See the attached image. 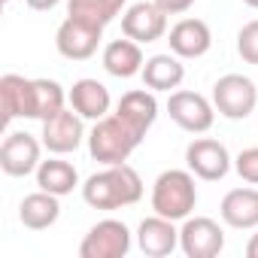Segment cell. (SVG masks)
<instances>
[{
    "mask_svg": "<svg viewBox=\"0 0 258 258\" xmlns=\"http://www.w3.org/2000/svg\"><path fill=\"white\" fill-rule=\"evenodd\" d=\"M143 198V179L131 164H106L82 185V201L91 210H121Z\"/></svg>",
    "mask_w": 258,
    "mask_h": 258,
    "instance_id": "cell-1",
    "label": "cell"
},
{
    "mask_svg": "<svg viewBox=\"0 0 258 258\" xmlns=\"http://www.w3.org/2000/svg\"><path fill=\"white\" fill-rule=\"evenodd\" d=\"M140 143H143V134H137L134 127L124 118H118L115 112L103 115L100 121H94L91 134H88V152L103 167L106 164H124Z\"/></svg>",
    "mask_w": 258,
    "mask_h": 258,
    "instance_id": "cell-2",
    "label": "cell"
},
{
    "mask_svg": "<svg viewBox=\"0 0 258 258\" xmlns=\"http://www.w3.org/2000/svg\"><path fill=\"white\" fill-rule=\"evenodd\" d=\"M198 204V185L191 170H164L152 185V210L164 219L185 222Z\"/></svg>",
    "mask_w": 258,
    "mask_h": 258,
    "instance_id": "cell-3",
    "label": "cell"
},
{
    "mask_svg": "<svg viewBox=\"0 0 258 258\" xmlns=\"http://www.w3.org/2000/svg\"><path fill=\"white\" fill-rule=\"evenodd\" d=\"M213 106L219 109V115H225L231 121L249 118L258 106V88L243 73H225L213 85Z\"/></svg>",
    "mask_w": 258,
    "mask_h": 258,
    "instance_id": "cell-4",
    "label": "cell"
},
{
    "mask_svg": "<svg viewBox=\"0 0 258 258\" xmlns=\"http://www.w3.org/2000/svg\"><path fill=\"white\" fill-rule=\"evenodd\" d=\"M131 252V231L118 219L97 222L79 243V258H124Z\"/></svg>",
    "mask_w": 258,
    "mask_h": 258,
    "instance_id": "cell-5",
    "label": "cell"
},
{
    "mask_svg": "<svg viewBox=\"0 0 258 258\" xmlns=\"http://www.w3.org/2000/svg\"><path fill=\"white\" fill-rule=\"evenodd\" d=\"M185 164H188V170H191L198 179H204V182H219V179H225L228 170L234 167V161H231L225 143H219V140H213V137H198V140H191L188 149H185Z\"/></svg>",
    "mask_w": 258,
    "mask_h": 258,
    "instance_id": "cell-6",
    "label": "cell"
},
{
    "mask_svg": "<svg viewBox=\"0 0 258 258\" xmlns=\"http://www.w3.org/2000/svg\"><path fill=\"white\" fill-rule=\"evenodd\" d=\"M167 112L170 118L188 134H207L213 121H216V106L213 100H207L198 91H170L167 100Z\"/></svg>",
    "mask_w": 258,
    "mask_h": 258,
    "instance_id": "cell-7",
    "label": "cell"
},
{
    "mask_svg": "<svg viewBox=\"0 0 258 258\" xmlns=\"http://www.w3.org/2000/svg\"><path fill=\"white\" fill-rule=\"evenodd\" d=\"M100 40H103V28L82 22V19H73V16H67L55 34V46L67 61H88L97 52Z\"/></svg>",
    "mask_w": 258,
    "mask_h": 258,
    "instance_id": "cell-8",
    "label": "cell"
},
{
    "mask_svg": "<svg viewBox=\"0 0 258 258\" xmlns=\"http://www.w3.org/2000/svg\"><path fill=\"white\" fill-rule=\"evenodd\" d=\"M179 249L188 258H216L225 249V231L207 216H188L179 228Z\"/></svg>",
    "mask_w": 258,
    "mask_h": 258,
    "instance_id": "cell-9",
    "label": "cell"
},
{
    "mask_svg": "<svg viewBox=\"0 0 258 258\" xmlns=\"http://www.w3.org/2000/svg\"><path fill=\"white\" fill-rule=\"evenodd\" d=\"M121 34L131 37L134 43H155L167 34V13L155 0H143L121 13Z\"/></svg>",
    "mask_w": 258,
    "mask_h": 258,
    "instance_id": "cell-10",
    "label": "cell"
},
{
    "mask_svg": "<svg viewBox=\"0 0 258 258\" xmlns=\"http://www.w3.org/2000/svg\"><path fill=\"white\" fill-rule=\"evenodd\" d=\"M40 152L43 143L28 134V131H13L4 137V146H0V170L7 176H28L37 173L40 167Z\"/></svg>",
    "mask_w": 258,
    "mask_h": 258,
    "instance_id": "cell-11",
    "label": "cell"
},
{
    "mask_svg": "<svg viewBox=\"0 0 258 258\" xmlns=\"http://www.w3.org/2000/svg\"><path fill=\"white\" fill-rule=\"evenodd\" d=\"M43 146L52 152V155H70L82 146L85 140V124H82V115L76 109H61L58 115L46 118L43 121Z\"/></svg>",
    "mask_w": 258,
    "mask_h": 258,
    "instance_id": "cell-12",
    "label": "cell"
},
{
    "mask_svg": "<svg viewBox=\"0 0 258 258\" xmlns=\"http://www.w3.org/2000/svg\"><path fill=\"white\" fill-rule=\"evenodd\" d=\"M137 246L143 255L149 258H164L170 255L176 246H179V228L173 225V219H164V216H149L140 222L137 228Z\"/></svg>",
    "mask_w": 258,
    "mask_h": 258,
    "instance_id": "cell-13",
    "label": "cell"
},
{
    "mask_svg": "<svg viewBox=\"0 0 258 258\" xmlns=\"http://www.w3.org/2000/svg\"><path fill=\"white\" fill-rule=\"evenodd\" d=\"M170 52L179 58H204L213 46V31L204 19H182L170 28Z\"/></svg>",
    "mask_w": 258,
    "mask_h": 258,
    "instance_id": "cell-14",
    "label": "cell"
},
{
    "mask_svg": "<svg viewBox=\"0 0 258 258\" xmlns=\"http://www.w3.org/2000/svg\"><path fill=\"white\" fill-rule=\"evenodd\" d=\"M0 103H4V124L13 118H34V79L19 73L0 76Z\"/></svg>",
    "mask_w": 258,
    "mask_h": 258,
    "instance_id": "cell-15",
    "label": "cell"
},
{
    "mask_svg": "<svg viewBox=\"0 0 258 258\" xmlns=\"http://www.w3.org/2000/svg\"><path fill=\"white\" fill-rule=\"evenodd\" d=\"M115 115L124 118L137 134L146 137V131H149V127L155 124V118H158L155 91H152V88H149V91H146V88H134V91L121 94V100H118V106H115Z\"/></svg>",
    "mask_w": 258,
    "mask_h": 258,
    "instance_id": "cell-16",
    "label": "cell"
},
{
    "mask_svg": "<svg viewBox=\"0 0 258 258\" xmlns=\"http://www.w3.org/2000/svg\"><path fill=\"white\" fill-rule=\"evenodd\" d=\"M219 216L228 228L237 231L258 228V188H231L222 198Z\"/></svg>",
    "mask_w": 258,
    "mask_h": 258,
    "instance_id": "cell-17",
    "label": "cell"
},
{
    "mask_svg": "<svg viewBox=\"0 0 258 258\" xmlns=\"http://www.w3.org/2000/svg\"><path fill=\"white\" fill-rule=\"evenodd\" d=\"M100 61H103V70H106L109 76H115V79H131V76L143 73V64H146L140 43H134L131 37L106 43Z\"/></svg>",
    "mask_w": 258,
    "mask_h": 258,
    "instance_id": "cell-18",
    "label": "cell"
},
{
    "mask_svg": "<svg viewBox=\"0 0 258 258\" xmlns=\"http://www.w3.org/2000/svg\"><path fill=\"white\" fill-rule=\"evenodd\" d=\"M67 100L82 118H91V121H100L103 115H109V103H112L109 88L97 79H76Z\"/></svg>",
    "mask_w": 258,
    "mask_h": 258,
    "instance_id": "cell-19",
    "label": "cell"
},
{
    "mask_svg": "<svg viewBox=\"0 0 258 258\" xmlns=\"http://www.w3.org/2000/svg\"><path fill=\"white\" fill-rule=\"evenodd\" d=\"M140 76H143V85L152 88V91H173V88L182 85L185 67H182L179 55L167 52V55H152V58H146Z\"/></svg>",
    "mask_w": 258,
    "mask_h": 258,
    "instance_id": "cell-20",
    "label": "cell"
},
{
    "mask_svg": "<svg viewBox=\"0 0 258 258\" xmlns=\"http://www.w3.org/2000/svg\"><path fill=\"white\" fill-rule=\"evenodd\" d=\"M58 216H61L58 195L43 191V188L34 191V195H28V198L19 204V219H22V225L31 228V231H46V228H52V225L58 222Z\"/></svg>",
    "mask_w": 258,
    "mask_h": 258,
    "instance_id": "cell-21",
    "label": "cell"
},
{
    "mask_svg": "<svg viewBox=\"0 0 258 258\" xmlns=\"http://www.w3.org/2000/svg\"><path fill=\"white\" fill-rule=\"evenodd\" d=\"M37 185L43 191H52V195L64 198L79 185V173H76V167L70 161L49 158V161H40V167H37Z\"/></svg>",
    "mask_w": 258,
    "mask_h": 258,
    "instance_id": "cell-22",
    "label": "cell"
},
{
    "mask_svg": "<svg viewBox=\"0 0 258 258\" xmlns=\"http://www.w3.org/2000/svg\"><path fill=\"white\" fill-rule=\"evenodd\" d=\"M127 0H67V16L106 28L115 16H121Z\"/></svg>",
    "mask_w": 258,
    "mask_h": 258,
    "instance_id": "cell-23",
    "label": "cell"
},
{
    "mask_svg": "<svg viewBox=\"0 0 258 258\" xmlns=\"http://www.w3.org/2000/svg\"><path fill=\"white\" fill-rule=\"evenodd\" d=\"M64 100L67 94L55 79H34V118L37 121L58 115L64 109Z\"/></svg>",
    "mask_w": 258,
    "mask_h": 258,
    "instance_id": "cell-24",
    "label": "cell"
},
{
    "mask_svg": "<svg viewBox=\"0 0 258 258\" xmlns=\"http://www.w3.org/2000/svg\"><path fill=\"white\" fill-rule=\"evenodd\" d=\"M237 55L246 61V64H255L258 67V19L255 22H246L237 34Z\"/></svg>",
    "mask_w": 258,
    "mask_h": 258,
    "instance_id": "cell-25",
    "label": "cell"
},
{
    "mask_svg": "<svg viewBox=\"0 0 258 258\" xmlns=\"http://www.w3.org/2000/svg\"><path fill=\"white\" fill-rule=\"evenodd\" d=\"M234 170H237V176H240L243 182L258 185V146L243 149V152L234 158Z\"/></svg>",
    "mask_w": 258,
    "mask_h": 258,
    "instance_id": "cell-26",
    "label": "cell"
},
{
    "mask_svg": "<svg viewBox=\"0 0 258 258\" xmlns=\"http://www.w3.org/2000/svg\"><path fill=\"white\" fill-rule=\"evenodd\" d=\"M155 4L167 13V16H182L195 7V0H155Z\"/></svg>",
    "mask_w": 258,
    "mask_h": 258,
    "instance_id": "cell-27",
    "label": "cell"
},
{
    "mask_svg": "<svg viewBox=\"0 0 258 258\" xmlns=\"http://www.w3.org/2000/svg\"><path fill=\"white\" fill-rule=\"evenodd\" d=\"M25 4L31 7V10H37V13H49V10H55L61 0H25Z\"/></svg>",
    "mask_w": 258,
    "mask_h": 258,
    "instance_id": "cell-28",
    "label": "cell"
},
{
    "mask_svg": "<svg viewBox=\"0 0 258 258\" xmlns=\"http://www.w3.org/2000/svg\"><path fill=\"white\" fill-rule=\"evenodd\" d=\"M246 255H249V258H258V234L249 237V243H246Z\"/></svg>",
    "mask_w": 258,
    "mask_h": 258,
    "instance_id": "cell-29",
    "label": "cell"
},
{
    "mask_svg": "<svg viewBox=\"0 0 258 258\" xmlns=\"http://www.w3.org/2000/svg\"><path fill=\"white\" fill-rule=\"evenodd\" d=\"M246 7H252V10H258V0H243Z\"/></svg>",
    "mask_w": 258,
    "mask_h": 258,
    "instance_id": "cell-30",
    "label": "cell"
},
{
    "mask_svg": "<svg viewBox=\"0 0 258 258\" xmlns=\"http://www.w3.org/2000/svg\"><path fill=\"white\" fill-rule=\"evenodd\" d=\"M4 4H10V0H4Z\"/></svg>",
    "mask_w": 258,
    "mask_h": 258,
    "instance_id": "cell-31",
    "label": "cell"
}]
</instances>
